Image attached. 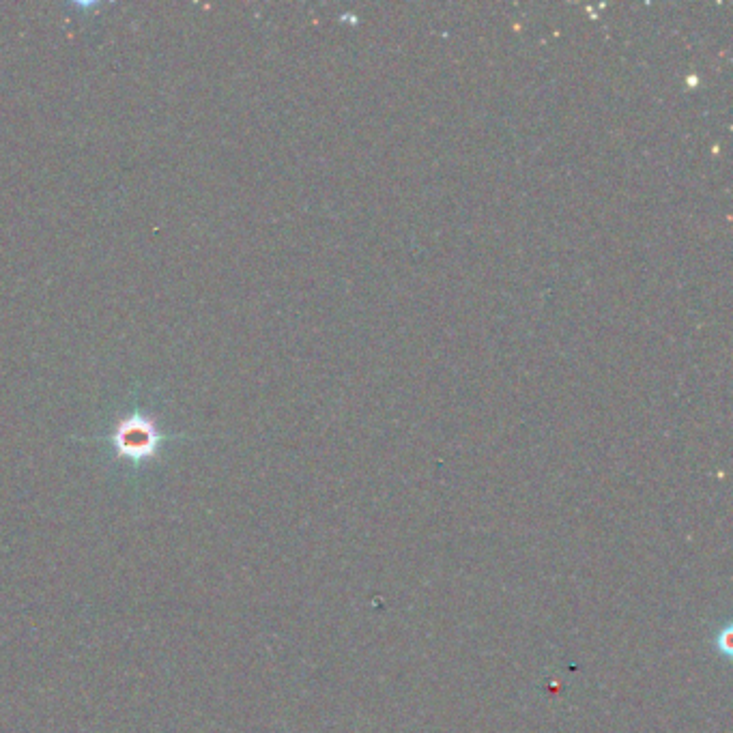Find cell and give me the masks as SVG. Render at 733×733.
<instances>
[{
    "label": "cell",
    "mask_w": 733,
    "mask_h": 733,
    "mask_svg": "<svg viewBox=\"0 0 733 733\" xmlns=\"http://www.w3.org/2000/svg\"><path fill=\"white\" fill-rule=\"evenodd\" d=\"M164 441V437L157 433V426L142 413H132L129 418H125L117 430H114L112 443L117 448L119 456L129 458V461L140 463L151 458L160 443Z\"/></svg>",
    "instance_id": "1"
}]
</instances>
